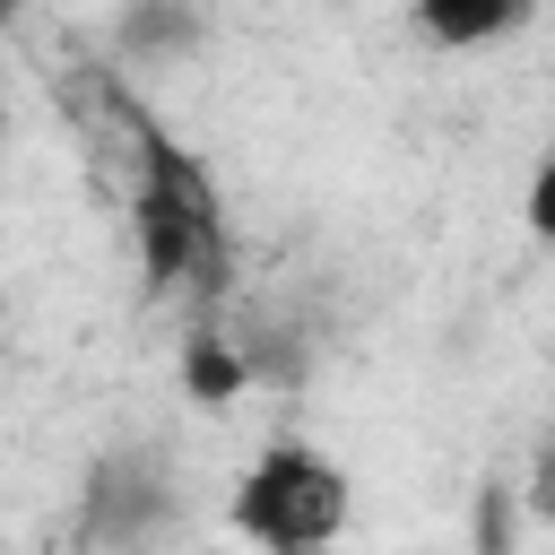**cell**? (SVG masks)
<instances>
[{"instance_id": "6da1fadb", "label": "cell", "mask_w": 555, "mask_h": 555, "mask_svg": "<svg viewBox=\"0 0 555 555\" xmlns=\"http://www.w3.org/2000/svg\"><path fill=\"white\" fill-rule=\"evenodd\" d=\"M347 529V468L312 442H269L234 477V538L260 555H321Z\"/></svg>"}, {"instance_id": "8992f818", "label": "cell", "mask_w": 555, "mask_h": 555, "mask_svg": "<svg viewBox=\"0 0 555 555\" xmlns=\"http://www.w3.org/2000/svg\"><path fill=\"white\" fill-rule=\"evenodd\" d=\"M520 217H529L538 243H555V139H546V156H538V173H529V191H520Z\"/></svg>"}, {"instance_id": "5b68a950", "label": "cell", "mask_w": 555, "mask_h": 555, "mask_svg": "<svg viewBox=\"0 0 555 555\" xmlns=\"http://www.w3.org/2000/svg\"><path fill=\"white\" fill-rule=\"evenodd\" d=\"M468 529H477V555H512V494H503V486H486V494H477V512H468Z\"/></svg>"}, {"instance_id": "7a4b0ae2", "label": "cell", "mask_w": 555, "mask_h": 555, "mask_svg": "<svg viewBox=\"0 0 555 555\" xmlns=\"http://www.w3.org/2000/svg\"><path fill=\"white\" fill-rule=\"evenodd\" d=\"M139 251H147L156 286H182L191 269H217V182L156 121H139Z\"/></svg>"}, {"instance_id": "ba28073f", "label": "cell", "mask_w": 555, "mask_h": 555, "mask_svg": "<svg viewBox=\"0 0 555 555\" xmlns=\"http://www.w3.org/2000/svg\"><path fill=\"white\" fill-rule=\"evenodd\" d=\"M538 503L555 512V451H546V468H538Z\"/></svg>"}, {"instance_id": "9c48e42d", "label": "cell", "mask_w": 555, "mask_h": 555, "mask_svg": "<svg viewBox=\"0 0 555 555\" xmlns=\"http://www.w3.org/2000/svg\"><path fill=\"white\" fill-rule=\"evenodd\" d=\"M208 555H225V546H208Z\"/></svg>"}, {"instance_id": "3957f363", "label": "cell", "mask_w": 555, "mask_h": 555, "mask_svg": "<svg viewBox=\"0 0 555 555\" xmlns=\"http://www.w3.org/2000/svg\"><path fill=\"white\" fill-rule=\"evenodd\" d=\"M520 26H529L520 0H416V35L434 52H477V43H503Z\"/></svg>"}, {"instance_id": "52a82bcc", "label": "cell", "mask_w": 555, "mask_h": 555, "mask_svg": "<svg viewBox=\"0 0 555 555\" xmlns=\"http://www.w3.org/2000/svg\"><path fill=\"white\" fill-rule=\"evenodd\" d=\"M121 35H130V43H182V35H191V17H165V9H139V17L121 26Z\"/></svg>"}, {"instance_id": "277c9868", "label": "cell", "mask_w": 555, "mask_h": 555, "mask_svg": "<svg viewBox=\"0 0 555 555\" xmlns=\"http://www.w3.org/2000/svg\"><path fill=\"white\" fill-rule=\"evenodd\" d=\"M243 382H251V373H243V356H234L225 338H191V347H182V399H199V408H225Z\"/></svg>"}]
</instances>
